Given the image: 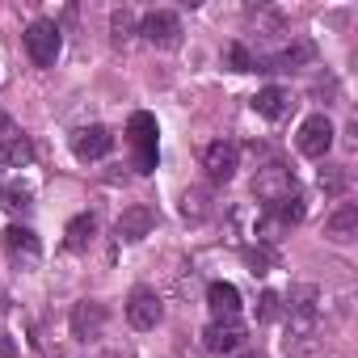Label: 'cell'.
<instances>
[{"mask_svg": "<svg viewBox=\"0 0 358 358\" xmlns=\"http://www.w3.org/2000/svg\"><path fill=\"white\" fill-rule=\"evenodd\" d=\"M224 64H228L232 72H253V68H257V55H253L245 43H228V47H224Z\"/></svg>", "mask_w": 358, "mask_h": 358, "instance_id": "cell-18", "label": "cell"}, {"mask_svg": "<svg viewBox=\"0 0 358 358\" xmlns=\"http://www.w3.org/2000/svg\"><path fill=\"white\" fill-rule=\"evenodd\" d=\"M5 253L22 266V270H30V266H38V257H43V245H38V236L30 232V228H22V224H13V228H5Z\"/></svg>", "mask_w": 358, "mask_h": 358, "instance_id": "cell-9", "label": "cell"}, {"mask_svg": "<svg viewBox=\"0 0 358 358\" xmlns=\"http://www.w3.org/2000/svg\"><path fill=\"white\" fill-rule=\"evenodd\" d=\"M0 131H9V114L5 110H0Z\"/></svg>", "mask_w": 358, "mask_h": 358, "instance_id": "cell-24", "label": "cell"}, {"mask_svg": "<svg viewBox=\"0 0 358 358\" xmlns=\"http://www.w3.org/2000/svg\"><path fill=\"white\" fill-rule=\"evenodd\" d=\"M110 148H114V135H110L106 127H80V131L72 135V152H76V160H101Z\"/></svg>", "mask_w": 358, "mask_h": 358, "instance_id": "cell-12", "label": "cell"}, {"mask_svg": "<svg viewBox=\"0 0 358 358\" xmlns=\"http://www.w3.org/2000/svg\"><path fill=\"white\" fill-rule=\"evenodd\" d=\"M345 182H350V177H345V169H341V164H324V169H320V190L341 194V190H345Z\"/></svg>", "mask_w": 358, "mask_h": 358, "instance_id": "cell-20", "label": "cell"}, {"mask_svg": "<svg viewBox=\"0 0 358 358\" xmlns=\"http://www.w3.org/2000/svg\"><path fill=\"white\" fill-rule=\"evenodd\" d=\"M303 220V199L299 194H291V199H278V203H270L266 207V215H262V241H278V232H287V228H295Z\"/></svg>", "mask_w": 358, "mask_h": 358, "instance_id": "cell-4", "label": "cell"}, {"mask_svg": "<svg viewBox=\"0 0 358 358\" xmlns=\"http://www.w3.org/2000/svg\"><path fill=\"white\" fill-rule=\"evenodd\" d=\"M64 236H68L64 245H68L72 253H85V249L93 245V236H97V220H93V215L85 211V215H76V220L68 224V232H64Z\"/></svg>", "mask_w": 358, "mask_h": 358, "instance_id": "cell-17", "label": "cell"}, {"mask_svg": "<svg viewBox=\"0 0 358 358\" xmlns=\"http://www.w3.org/2000/svg\"><path fill=\"white\" fill-rule=\"evenodd\" d=\"M0 207H5V211H26L30 207V186H22V182L5 186V190H0Z\"/></svg>", "mask_w": 358, "mask_h": 358, "instance_id": "cell-19", "label": "cell"}, {"mask_svg": "<svg viewBox=\"0 0 358 358\" xmlns=\"http://www.w3.org/2000/svg\"><path fill=\"white\" fill-rule=\"evenodd\" d=\"M139 34H143V43H152L160 51H173L177 43H182V17L169 13V9H152V13H143Z\"/></svg>", "mask_w": 358, "mask_h": 358, "instance_id": "cell-2", "label": "cell"}, {"mask_svg": "<svg viewBox=\"0 0 358 358\" xmlns=\"http://www.w3.org/2000/svg\"><path fill=\"white\" fill-rule=\"evenodd\" d=\"M152 224H156V215H152V207H143V203H135V207H127V211L118 215V224H114V232H118V241H143V236L152 232Z\"/></svg>", "mask_w": 358, "mask_h": 358, "instance_id": "cell-13", "label": "cell"}, {"mask_svg": "<svg viewBox=\"0 0 358 358\" xmlns=\"http://www.w3.org/2000/svg\"><path fill=\"white\" fill-rule=\"evenodd\" d=\"M26 51L38 68H55L59 51H64V38H59V26L55 22H30L26 30Z\"/></svg>", "mask_w": 358, "mask_h": 358, "instance_id": "cell-3", "label": "cell"}, {"mask_svg": "<svg viewBox=\"0 0 358 358\" xmlns=\"http://www.w3.org/2000/svg\"><path fill=\"white\" fill-rule=\"evenodd\" d=\"M160 316H164V303H160V295H156L152 287H135V291L127 295V320H131L135 329H156Z\"/></svg>", "mask_w": 358, "mask_h": 358, "instance_id": "cell-8", "label": "cell"}, {"mask_svg": "<svg viewBox=\"0 0 358 358\" xmlns=\"http://www.w3.org/2000/svg\"><path fill=\"white\" fill-rule=\"evenodd\" d=\"M110 30H114V43H118V47H122V43H127V38H131V30H135V17H131V13H127V9H118V13H114V17H110Z\"/></svg>", "mask_w": 358, "mask_h": 358, "instance_id": "cell-21", "label": "cell"}, {"mask_svg": "<svg viewBox=\"0 0 358 358\" xmlns=\"http://www.w3.org/2000/svg\"><path fill=\"white\" fill-rule=\"evenodd\" d=\"M253 110H257L262 118L278 122V118L291 110V93H287L282 85H266V89H257V93H253Z\"/></svg>", "mask_w": 358, "mask_h": 358, "instance_id": "cell-15", "label": "cell"}, {"mask_svg": "<svg viewBox=\"0 0 358 358\" xmlns=\"http://www.w3.org/2000/svg\"><path fill=\"white\" fill-rule=\"evenodd\" d=\"M274 316H278V295L266 291V295L257 299V320H274Z\"/></svg>", "mask_w": 358, "mask_h": 358, "instance_id": "cell-22", "label": "cell"}, {"mask_svg": "<svg viewBox=\"0 0 358 358\" xmlns=\"http://www.w3.org/2000/svg\"><path fill=\"white\" fill-rule=\"evenodd\" d=\"M207 303H211L215 320H236L241 316V291L232 282H211L207 287Z\"/></svg>", "mask_w": 358, "mask_h": 358, "instance_id": "cell-14", "label": "cell"}, {"mask_svg": "<svg viewBox=\"0 0 358 358\" xmlns=\"http://www.w3.org/2000/svg\"><path fill=\"white\" fill-rule=\"evenodd\" d=\"M228 358H257V354H245V350H241V354H228Z\"/></svg>", "mask_w": 358, "mask_h": 358, "instance_id": "cell-25", "label": "cell"}, {"mask_svg": "<svg viewBox=\"0 0 358 358\" xmlns=\"http://www.w3.org/2000/svg\"><path fill=\"white\" fill-rule=\"evenodd\" d=\"M245 262H249V266H253V274H266V266H270V262H274V257H270V253H266V249H249V253H245Z\"/></svg>", "mask_w": 358, "mask_h": 358, "instance_id": "cell-23", "label": "cell"}, {"mask_svg": "<svg viewBox=\"0 0 358 358\" xmlns=\"http://www.w3.org/2000/svg\"><path fill=\"white\" fill-rule=\"evenodd\" d=\"M101 329H106V308L97 299H80L72 308V337L93 341V337H101Z\"/></svg>", "mask_w": 358, "mask_h": 358, "instance_id": "cell-11", "label": "cell"}, {"mask_svg": "<svg viewBox=\"0 0 358 358\" xmlns=\"http://www.w3.org/2000/svg\"><path fill=\"white\" fill-rule=\"evenodd\" d=\"M253 194H257L266 207L278 203V199H291V194H295V177H291V169H282V164L257 169V177H253Z\"/></svg>", "mask_w": 358, "mask_h": 358, "instance_id": "cell-6", "label": "cell"}, {"mask_svg": "<svg viewBox=\"0 0 358 358\" xmlns=\"http://www.w3.org/2000/svg\"><path fill=\"white\" fill-rule=\"evenodd\" d=\"M203 345L211 350V354H241L245 350V329H241V320H211V329L203 333Z\"/></svg>", "mask_w": 358, "mask_h": 358, "instance_id": "cell-10", "label": "cell"}, {"mask_svg": "<svg viewBox=\"0 0 358 358\" xmlns=\"http://www.w3.org/2000/svg\"><path fill=\"white\" fill-rule=\"evenodd\" d=\"M324 236H329V241H337V245L354 241V236H358V207H354V203H341V207L329 215V224H324Z\"/></svg>", "mask_w": 358, "mask_h": 358, "instance_id": "cell-16", "label": "cell"}, {"mask_svg": "<svg viewBox=\"0 0 358 358\" xmlns=\"http://www.w3.org/2000/svg\"><path fill=\"white\" fill-rule=\"evenodd\" d=\"M127 139L135 148V169L139 173H152L156 169V118L148 110H135L131 122H127Z\"/></svg>", "mask_w": 358, "mask_h": 358, "instance_id": "cell-1", "label": "cell"}, {"mask_svg": "<svg viewBox=\"0 0 358 358\" xmlns=\"http://www.w3.org/2000/svg\"><path fill=\"white\" fill-rule=\"evenodd\" d=\"M299 152L308 156V160H324L329 156V148H333V122L324 118V114H312V118H303V127H299Z\"/></svg>", "mask_w": 358, "mask_h": 358, "instance_id": "cell-7", "label": "cell"}, {"mask_svg": "<svg viewBox=\"0 0 358 358\" xmlns=\"http://www.w3.org/2000/svg\"><path fill=\"white\" fill-rule=\"evenodd\" d=\"M203 169H207L211 182H232L236 169H241V148H236L232 139H215V143H207V152H203Z\"/></svg>", "mask_w": 358, "mask_h": 358, "instance_id": "cell-5", "label": "cell"}]
</instances>
